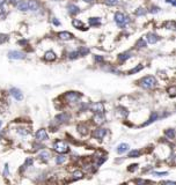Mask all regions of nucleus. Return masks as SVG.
Segmentation results:
<instances>
[{
    "instance_id": "11",
    "label": "nucleus",
    "mask_w": 176,
    "mask_h": 185,
    "mask_svg": "<svg viewBox=\"0 0 176 185\" xmlns=\"http://www.w3.org/2000/svg\"><path fill=\"white\" fill-rule=\"evenodd\" d=\"M93 120L96 125H102L104 121H105V117H104L102 113H95L93 117Z\"/></svg>"
},
{
    "instance_id": "16",
    "label": "nucleus",
    "mask_w": 176,
    "mask_h": 185,
    "mask_svg": "<svg viewBox=\"0 0 176 185\" xmlns=\"http://www.w3.org/2000/svg\"><path fill=\"white\" fill-rule=\"evenodd\" d=\"M72 24L74 26V28H77V29H80V30H86L83 22H81L80 20H73Z\"/></svg>"
},
{
    "instance_id": "1",
    "label": "nucleus",
    "mask_w": 176,
    "mask_h": 185,
    "mask_svg": "<svg viewBox=\"0 0 176 185\" xmlns=\"http://www.w3.org/2000/svg\"><path fill=\"white\" fill-rule=\"evenodd\" d=\"M18 8L22 12L27 11H37L38 10V4L34 0H24V1H20L18 4Z\"/></svg>"
},
{
    "instance_id": "50",
    "label": "nucleus",
    "mask_w": 176,
    "mask_h": 185,
    "mask_svg": "<svg viewBox=\"0 0 176 185\" xmlns=\"http://www.w3.org/2000/svg\"><path fill=\"white\" fill-rule=\"evenodd\" d=\"M85 1H86V2H93L94 0H85Z\"/></svg>"
},
{
    "instance_id": "27",
    "label": "nucleus",
    "mask_w": 176,
    "mask_h": 185,
    "mask_svg": "<svg viewBox=\"0 0 176 185\" xmlns=\"http://www.w3.org/2000/svg\"><path fill=\"white\" fill-rule=\"evenodd\" d=\"M165 27L168 28V29H170V30H175V22L174 21H169L165 23Z\"/></svg>"
},
{
    "instance_id": "18",
    "label": "nucleus",
    "mask_w": 176,
    "mask_h": 185,
    "mask_svg": "<svg viewBox=\"0 0 176 185\" xmlns=\"http://www.w3.org/2000/svg\"><path fill=\"white\" fill-rule=\"evenodd\" d=\"M67 119H68V116H67V115H65V113L58 115V116H56V118H54V120H56V121H58V123H64V121H66Z\"/></svg>"
},
{
    "instance_id": "23",
    "label": "nucleus",
    "mask_w": 176,
    "mask_h": 185,
    "mask_svg": "<svg viewBox=\"0 0 176 185\" xmlns=\"http://www.w3.org/2000/svg\"><path fill=\"white\" fill-rule=\"evenodd\" d=\"M158 113L156 112H152V115H151V118L148 119V121H146L144 125H148V124H151V123H153V121H155L156 119H158Z\"/></svg>"
},
{
    "instance_id": "25",
    "label": "nucleus",
    "mask_w": 176,
    "mask_h": 185,
    "mask_svg": "<svg viewBox=\"0 0 176 185\" xmlns=\"http://www.w3.org/2000/svg\"><path fill=\"white\" fill-rule=\"evenodd\" d=\"M139 156H140V152H139V151H135V149H133V151H131V152L129 153V157H131V159L139 157Z\"/></svg>"
},
{
    "instance_id": "21",
    "label": "nucleus",
    "mask_w": 176,
    "mask_h": 185,
    "mask_svg": "<svg viewBox=\"0 0 176 185\" xmlns=\"http://www.w3.org/2000/svg\"><path fill=\"white\" fill-rule=\"evenodd\" d=\"M129 58H131V53L130 52H124V53H121L119 57H118V59L121 60V61H125V60H127Z\"/></svg>"
},
{
    "instance_id": "26",
    "label": "nucleus",
    "mask_w": 176,
    "mask_h": 185,
    "mask_svg": "<svg viewBox=\"0 0 176 185\" xmlns=\"http://www.w3.org/2000/svg\"><path fill=\"white\" fill-rule=\"evenodd\" d=\"M78 131H79V133H80V134H83V135H86V134L88 133L87 127H86V126H83V125H79V126H78Z\"/></svg>"
},
{
    "instance_id": "49",
    "label": "nucleus",
    "mask_w": 176,
    "mask_h": 185,
    "mask_svg": "<svg viewBox=\"0 0 176 185\" xmlns=\"http://www.w3.org/2000/svg\"><path fill=\"white\" fill-rule=\"evenodd\" d=\"M5 1H6V0H0V6H2V5L5 4Z\"/></svg>"
},
{
    "instance_id": "35",
    "label": "nucleus",
    "mask_w": 176,
    "mask_h": 185,
    "mask_svg": "<svg viewBox=\"0 0 176 185\" xmlns=\"http://www.w3.org/2000/svg\"><path fill=\"white\" fill-rule=\"evenodd\" d=\"M146 46V42L144 39H139L137 42V48H145Z\"/></svg>"
},
{
    "instance_id": "24",
    "label": "nucleus",
    "mask_w": 176,
    "mask_h": 185,
    "mask_svg": "<svg viewBox=\"0 0 176 185\" xmlns=\"http://www.w3.org/2000/svg\"><path fill=\"white\" fill-rule=\"evenodd\" d=\"M165 133H166L167 138H169V139H174V137H175V130H173V129L167 130Z\"/></svg>"
},
{
    "instance_id": "22",
    "label": "nucleus",
    "mask_w": 176,
    "mask_h": 185,
    "mask_svg": "<svg viewBox=\"0 0 176 185\" xmlns=\"http://www.w3.org/2000/svg\"><path fill=\"white\" fill-rule=\"evenodd\" d=\"M100 19L99 18H92V19H89V24L91 26H93V27H96V26H100Z\"/></svg>"
},
{
    "instance_id": "17",
    "label": "nucleus",
    "mask_w": 176,
    "mask_h": 185,
    "mask_svg": "<svg viewBox=\"0 0 176 185\" xmlns=\"http://www.w3.org/2000/svg\"><path fill=\"white\" fill-rule=\"evenodd\" d=\"M129 148H130V146H129L127 143H121V145L117 147V153H118V154H123V153L126 152Z\"/></svg>"
},
{
    "instance_id": "12",
    "label": "nucleus",
    "mask_w": 176,
    "mask_h": 185,
    "mask_svg": "<svg viewBox=\"0 0 176 185\" xmlns=\"http://www.w3.org/2000/svg\"><path fill=\"white\" fill-rule=\"evenodd\" d=\"M58 37L60 39H63V41H70V39H72L74 36L71 33H68V31H62V33L58 34Z\"/></svg>"
},
{
    "instance_id": "3",
    "label": "nucleus",
    "mask_w": 176,
    "mask_h": 185,
    "mask_svg": "<svg viewBox=\"0 0 176 185\" xmlns=\"http://www.w3.org/2000/svg\"><path fill=\"white\" fill-rule=\"evenodd\" d=\"M115 22H116V24H117L118 27L123 28V27H125V26L130 22V19H129V16H126L122 12H117V13L115 14Z\"/></svg>"
},
{
    "instance_id": "29",
    "label": "nucleus",
    "mask_w": 176,
    "mask_h": 185,
    "mask_svg": "<svg viewBox=\"0 0 176 185\" xmlns=\"http://www.w3.org/2000/svg\"><path fill=\"white\" fill-rule=\"evenodd\" d=\"M38 156L41 157L42 160H49V157H50V153L45 152V151H44V152H42Z\"/></svg>"
},
{
    "instance_id": "4",
    "label": "nucleus",
    "mask_w": 176,
    "mask_h": 185,
    "mask_svg": "<svg viewBox=\"0 0 176 185\" xmlns=\"http://www.w3.org/2000/svg\"><path fill=\"white\" fill-rule=\"evenodd\" d=\"M53 149L59 154H65L70 151V147L65 141H57L53 145Z\"/></svg>"
},
{
    "instance_id": "47",
    "label": "nucleus",
    "mask_w": 176,
    "mask_h": 185,
    "mask_svg": "<svg viewBox=\"0 0 176 185\" xmlns=\"http://www.w3.org/2000/svg\"><path fill=\"white\" fill-rule=\"evenodd\" d=\"M27 43H28L27 41H20V42H19V44H21V45H24V44H27Z\"/></svg>"
},
{
    "instance_id": "19",
    "label": "nucleus",
    "mask_w": 176,
    "mask_h": 185,
    "mask_svg": "<svg viewBox=\"0 0 176 185\" xmlns=\"http://www.w3.org/2000/svg\"><path fill=\"white\" fill-rule=\"evenodd\" d=\"M83 177V173L82 171H80V170H77V171H74L72 175V178L74 181H77V179H81Z\"/></svg>"
},
{
    "instance_id": "14",
    "label": "nucleus",
    "mask_w": 176,
    "mask_h": 185,
    "mask_svg": "<svg viewBox=\"0 0 176 185\" xmlns=\"http://www.w3.org/2000/svg\"><path fill=\"white\" fill-rule=\"evenodd\" d=\"M56 58H57V56L53 51H46L44 55V59L46 61H53V60H56Z\"/></svg>"
},
{
    "instance_id": "20",
    "label": "nucleus",
    "mask_w": 176,
    "mask_h": 185,
    "mask_svg": "<svg viewBox=\"0 0 176 185\" xmlns=\"http://www.w3.org/2000/svg\"><path fill=\"white\" fill-rule=\"evenodd\" d=\"M68 13L72 14V15L78 14V13H79V7H78V6H74V5H70V6H68Z\"/></svg>"
},
{
    "instance_id": "45",
    "label": "nucleus",
    "mask_w": 176,
    "mask_h": 185,
    "mask_svg": "<svg viewBox=\"0 0 176 185\" xmlns=\"http://www.w3.org/2000/svg\"><path fill=\"white\" fill-rule=\"evenodd\" d=\"M10 1L12 2V4H13V5H18L21 0H10Z\"/></svg>"
},
{
    "instance_id": "46",
    "label": "nucleus",
    "mask_w": 176,
    "mask_h": 185,
    "mask_svg": "<svg viewBox=\"0 0 176 185\" xmlns=\"http://www.w3.org/2000/svg\"><path fill=\"white\" fill-rule=\"evenodd\" d=\"M163 184H170V185H175V182H163Z\"/></svg>"
},
{
    "instance_id": "32",
    "label": "nucleus",
    "mask_w": 176,
    "mask_h": 185,
    "mask_svg": "<svg viewBox=\"0 0 176 185\" xmlns=\"http://www.w3.org/2000/svg\"><path fill=\"white\" fill-rule=\"evenodd\" d=\"M78 53H79V56H86L89 53V50H88L87 48H81V49L78 51Z\"/></svg>"
},
{
    "instance_id": "10",
    "label": "nucleus",
    "mask_w": 176,
    "mask_h": 185,
    "mask_svg": "<svg viewBox=\"0 0 176 185\" xmlns=\"http://www.w3.org/2000/svg\"><path fill=\"white\" fill-rule=\"evenodd\" d=\"M10 95L15 98L16 101H21V99L23 98V95H22L21 90H19L18 88H12V89H10Z\"/></svg>"
},
{
    "instance_id": "33",
    "label": "nucleus",
    "mask_w": 176,
    "mask_h": 185,
    "mask_svg": "<svg viewBox=\"0 0 176 185\" xmlns=\"http://www.w3.org/2000/svg\"><path fill=\"white\" fill-rule=\"evenodd\" d=\"M146 14V10L145 8H138L137 11H135V15H138V16H143V15H145Z\"/></svg>"
},
{
    "instance_id": "42",
    "label": "nucleus",
    "mask_w": 176,
    "mask_h": 185,
    "mask_svg": "<svg viewBox=\"0 0 176 185\" xmlns=\"http://www.w3.org/2000/svg\"><path fill=\"white\" fill-rule=\"evenodd\" d=\"M52 23H53V24H56V26H59V24H60V22L58 21L56 18H53V19H52Z\"/></svg>"
},
{
    "instance_id": "36",
    "label": "nucleus",
    "mask_w": 176,
    "mask_h": 185,
    "mask_svg": "<svg viewBox=\"0 0 176 185\" xmlns=\"http://www.w3.org/2000/svg\"><path fill=\"white\" fill-rule=\"evenodd\" d=\"M168 93H169V95L170 96H175V94H176V88L173 86V87H170V88H168Z\"/></svg>"
},
{
    "instance_id": "41",
    "label": "nucleus",
    "mask_w": 176,
    "mask_h": 185,
    "mask_svg": "<svg viewBox=\"0 0 176 185\" xmlns=\"http://www.w3.org/2000/svg\"><path fill=\"white\" fill-rule=\"evenodd\" d=\"M154 176H166L168 175V173H153Z\"/></svg>"
},
{
    "instance_id": "34",
    "label": "nucleus",
    "mask_w": 176,
    "mask_h": 185,
    "mask_svg": "<svg viewBox=\"0 0 176 185\" xmlns=\"http://www.w3.org/2000/svg\"><path fill=\"white\" fill-rule=\"evenodd\" d=\"M105 4L108 6H115L118 4V0H105Z\"/></svg>"
},
{
    "instance_id": "44",
    "label": "nucleus",
    "mask_w": 176,
    "mask_h": 185,
    "mask_svg": "<svg viewBox=\"0 0 176 185\" xmlns=\"http://www.w3.org/2000/svg\"><path fill=\"white\" fill-rule=\"evenodd\" d=\"M31 164H32V160H31V159H28V160L26 161L24 165H31Z\"/></svg>"
},
{
    "instance_id": "7",
    "label": "nucleus",
    "mask_w": 176,
    "mask_h": 185,
    "mask_svg": "<svg viewBox=\"0 0 176 185\" xmlns=\"http://www.w3.org/2000/svg\"><path fill=\"white\" fill-rule=\"evenodd\" d=\"M91 110L94 111L95 113H103L104 112V105L101 102H96L91 105Z\"/></svg>"
},
{
    "instance_id": "28",
    "label": "nucleus",
    "mask_w": 176,
    "mask_h": 185,
    "mask_svg": "<svg viewBox=\"0 0 176 185\" xmlns=\"http://www.w3.org/2000/svg\"><path fill=\"white\" fill-rule=\"evenodd\" d=\"M141 69H143V65H138V66H135V68H132L131 71H129V74H135V73L141 71Z\"/></svg>"
},
{
    "instance_id": "37",
    "label": "nucleus",
    "mask_w": 176,
    "mask_h": 185,
    "mask_svg": "<svg viewBox=\"0 0 176 185\" xmlns=\"http://www.w3.org/2000/svg\"><path fill=\"white\" fill-rule=\"evenodd\" d=\"M78 56H79L78 51H75V52H71V53H70V59H75V58H78Z\"/></svg>"
},
{
    "instance_id": "31",
    "label": "nucleus",
    "mask_w": 176,
    "mask_h": 185,
    "mask_svg": "<svg viewBox=\"0 0 176 185\" xmlns=\"http://www.w3.org/2000/svg\"><path fill=\"white\" fill-rule=\"evenodd\" d=\"M8 35H5V34H0V44L2 43H6L8 41Z\"/></svg>"
},
{
    "instance_id": "5",
    "label": "nucleus",
    "mask_w": 176,
    "mask_h": 185,
    "mask_svg": "<svg viewBox=\"0 0 176 185\" xmlns=\"http://www.w3.org/2000/svg\"><path fill=\"white\" fill-rule=\"evenodd\" d=\"M80 94L79 93H77V91H68L66 95H65V99L67 101V102H77L79 98H80Z\"/></svg>"
},
{
    "instance_id": "9",
    "label": "nucleus",
    "mask_w": 176,
    "mask_h": 185,
    "mask_svg": "<svg viewBox=\"0 0 176 185\" xmlns=\"http://www.w3.org/2000/svg\"><path fill=\"white\" fill-rule=\"evenodd\" d=\"M105 133H107L105 129H97V130H95L93 132V137L95 139H99L100 140V139H103Z\"/></svg>"
},
{
    "instance_id": "39",
    "label": "nucleus",
    "mask_w": 176,
    "mask_h": 185,
    "mask_svg": "<svg viewBox=\"0 0 176 185\" xmlns=\"http://www.w3.org/2000/svg\"><path fill=\"white\" fill-rule=\"evenodd\" d=\"M158 12H160V7L153 6V7L151 8V13H158Z\"/></svg>"
},
{
    "instance_id": "13",
    "label": "nucleus",
    "mask_w": 176,
    "mask_h": 185,
    "mask_svg": "<svg viewBox=\"0 0 176 185\" xmlns=\"http://www.w3.org/2000/svg\"><path fill=\"white\" fill-rule=\"evenodd\" d=\"M116 115L119 116V117H122V118H124V117H127L129 111L125 109V108H123V107H118L116 109Z\"/></svg>"
},
{
    "instance_id": "51",
    "label": "nucleus",
    "mask_w": 176,
    "mask_h": 185,
    "mask_svg": "<svg viewBox=\"0 0 176 185\" xmlns=\"http://www.w3.org/2000/svg\"><path fill=\"white\" fill-rule=\"evenodd\" d=\"M167 2H172V0H166Z\"/></svg>"
},
{
    "instance_id": "52",
    "label": "nucleus",
    "mask_w": 176,
    "mask_h": 185,
    "mask_svg": "<svg viewBox=\"0 0 176 185\" xmlns=\"http://www.w3.org/2000/svg\"><path fill=\"white\" fill-rule=\"evenodd\" d=\"M1 124H2V123H1V121H0V126H1Z\"/></svg>"
},
{
    "instance_id": "8",
    "label": "nucleus",
    "mask_w": 176,
    "mask_h": 185,
    "mask_svg": "<svg viewBox=\"0 0 176 185\" xmlns=\"http://www.w3.org/2000/svg\"><path fill=\"white\" fill-rule=\"evenodd\" d=\"M48 138H49V135H48L46 131L44 130V129H41V130L37 131V133H36V140L37 141H44Z\"/></svg>"
},
{
    "instance_id": "6",
    "label": "nucleus",
    "mask_w": 176,
    "mask_h": 185,
    "mask_svg": "<svg viewBox=\"0 0 176 185\" xmlns=\"http://www.w3.org/2000/svg\"><path fill=\"white\" fill-rule=\"evenodd\" d=\"M8 57L10 59H14V60H19V59H24L26 55L21 51H10L8 52Z\"/></svg>"
},
{
    "instance_id": "2",
    "label": "nucleus",
    "mask_w": 176,
    "mask_h": 185,
    "mask_svg": "<svg viewBox=\"0 0 176 185\" xmlns=\"http://www.w3.org/2000/svg\"><path fill=\"white\" fill-rule=\"evenodd\" d=\"M139 85H140V87L144 88V89H153V88L156 87L158 81H156V79L154 76L148 75V76L143 78V79L139 81Z\"/></svg>"
},
{
    "instance_id": "40",
    "label": "nucleus",
    "mask_w": 176,
    "mask_h": 185,
    "mask_svg": "<svg viewBox=\"0 0 176 185\" xmlns=\"http://www.w3.org/2000/svg\"><path fill=\"white\" fill-rule=\"evenodd\" d=\"M137 167H138V164H132V165L129 168V171H131V173H132V171H135V169H137Z\"/></svg>"
},
{
    "instance_id": "30",
    "label": "nucleus",
    "mask_w": 176,
    "mask_h": 185,
    "mask_svg": "<svg viewBox=\"0 0 176 185\" xmlns=\"http://www.w3.org/2000/svg\"><path fill=\"white\" fill-rule=\"evenodd\" d=\"M65 160H66V157H65L64 155H59V156H57V157H56V163L62 164V163L65 162Z\"/></svg>"
},
{
    "instance_id": "48",
    "label": "nucleus",
    "mask_w": 176,
    "mask_h": 185,
    "mask_svg": "<svg viewBox=\"0 0 176 185\" xmlns=\"http://www.w3.org/2000/svg\"><path fill=\"white\" fill-rule=\"evenodd\" d=\"M4 12H5V10H4V7H2V6H0V15H1V14H2Z\"/></svg>"
},
{
    "instance_id": "43",
    "label": "nucleus",
    "mask_w": 176,
    "mask_h": 185,
    "mask_svg": "<svg viewBox=\"0 0 176 185\" xmlns=\"http://www.w3.org/2000/svg\"><path fill=\"white\" fill-rule=\"evenodd\" d=\"M8 175V165L6 164L5 165V170H4V176H7Z\"/></svg>"
},
{
    "instance_id": "38",
    "label": "nucleus",
    "mask_w": 176,
    "mask_h": 185,
    "mask_svg": "<svg viewBox=\"0 0 176 185\" xmlns=\"http://www.w3.org/2000/svg\"><path fill=\"white\" fill-rule=\"evenodd\" d=\"M95 60H96L97 63H102L104 59H103V57H102V56H95Z\"/></svg>"
},
{
    "instance_id": "15",
    "label": "nucleus",
    "mask_w": 176,
    "mask_h": 185,
    "mask_svg": "<svg viewBox=\"0 0 176 185\" xmlns=\"http://www.w3.org/2000/svg\"><path fill=\"white\" fill-rule=\"evenodd\" d=\"M146 39H147V42L149 44H154L159 41V37L156 36L155 34H148V35L146 36Z\"/></svg>"
}]
</instances>
